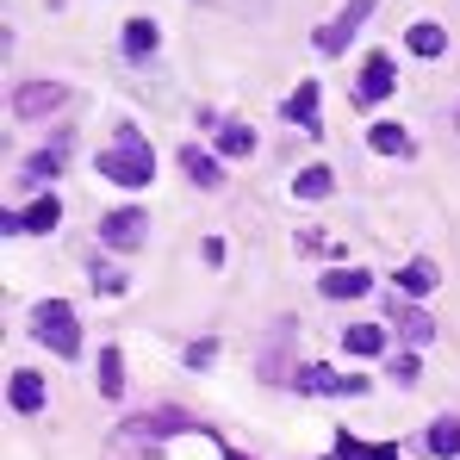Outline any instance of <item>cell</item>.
<instances>
[{"mask_svg": "<svg viewBox=\"0 0 460 460\" xmlns=\"http://www.w3.org/2000/svg\"><path fill=\"white\" fill-rule=\"evenodd\" d=\"M100 174L112 181V187H150V174H155V155H150V144L137 137V131H125L112 150L100 155Z\"/></svg>", "mask_w": 460, "mask_h": 460, "instance_id": "6da1fadb", "label": "cell"}, {"mask_svg": "<svg viewBox=\"0 0 460 460\" xmlns=\"http://www.w3.org/2000/svg\"><path fill=\"white\" fill-rule=\"evenodd\" d=\"M31 336L50 349V355H81V323H75V305H63V299H44V305L31 311Z\"/></svg>", "mask_w": 460, "mask_h": 460, "instance_id": "7a4b0ae2", "label": "cell"}, {"mask_svg": "<svg viewBox=\"0 0 460 460\" xmlns=\"http://www.w3.org/2000/svg\"><path fill=\"white\" fill-rule=\"evenodd\" d=\"M367 13H374V0H342V13H336V19L317 31V44H323L330 57H336V50H349V38L367 25Z\"/></svg>", "mask_w": 460, "mask_h": 460, "instance_id": "3957f363", "label": "cell"}, {"mask_svg": "<svg viewBox=\"0 0 460 460\" xmlns=\"http://www.w3.org/2000/svg\"><path fill=\"white\" fill-rule=\"evenodd\" d=\"M144 230H150V218H144L137 206H125V212H106L100 236H106V249H137V243H144Z\"/></svg>", "mask_w": 460, "mask_h": 460, "instance_id": "277c9868", "label": "cell"}, {"mask_svg": "<svg viewBox=\"0 0 460 460\" xmlns=\"http://www.w3.org/2000/svg\"><path fill=\"white\" fill-rule=\"evenodd\" d=\"M63 100H69V87H63V81H31V87H19V93H13V112H19V119H38V112L63 106Z\"/></svg>", "mask_w": 460, "mask_h": 460, "instance_id": "5b68a950", "label": "cell"}, {"mask_svg": "<svg viewBox=\"0 0 460 460\" xmlns=\"http://www.w3.org/2000/svg\"><path fill=\"white\" fill-rule=\"evenodd\" d=\"M57 218H63V206H57V199H31L25 212H6L0 230H6V236H13V230H31V236H38V230H57Z\"/></svg>", "mask_w": 460, "mask_h": 460, "instance_id": "8992f818", "label": "cell"}, {"mask_svg": "<svg viewBox=\"0 0 460 460\" xmlns=\"http://www.w3.org/2000/svg\"><path fill=\"white\" fill-rule=\"evenodd\" d=\"M392 93V57H367V69L355 81V106H380Z\"/></svg>", "mask_w": 460, "mask_h": 460, "instance_id": "52a82bcc", "label": "cell"}, {"mask_svg": "<svg viewBox=\"0 0 460 460\" xmlns=\"http://www.w3.org/2000/svg\"><path fill=\"white\" fill-rule=\"evenodd\" d=\"M367 287H374L367 268H330V274H323V293H330V299H361Z\"/></svg>", "mask_w": 460, "mask_h": 460, "instance_id": "ba28073f", "label": "cell"}, {"mask_svg": "<svg viewBox=\"0 0 460 460\" xmlns=\"http://www.w3.org/2000/svg\"><path fill=\"white\" fill-rule=\"evenodd\" d=\"M150 423H125V429H119V442H112V448H106V460H150Z\"/></svg>", "mask_w": 460, "mask_h": 460, "instance_id": "9c48e42d", "label": "cell"}, {"mask_svg": "<svg viewBox=\"0 0 460 460\" xmlns=\"http://www.w3.org/2000/svg\"><path fill=\"white\" fill-rule=\"evenodd\" d=\"M6 404H13V411H38V404H44V380L19 367V374L6 380Z\"/></svg>", "mask_w": 460, "mask_h": 460, "instance_id": "30bf717a", "label": "cell"}, {"mask_svg": "<svg viewBox=\"0 0 460 460\" xmlns=\"http://www.w3.org/2000/svg\"><path fill=\"white\" fill-rule=\"evenodd\" d=\"M398 293H404V299L436 293V261H404V268H398Z\"/></svg>", "mask_w": 460, "mask_h": 460, "instance_id": "8fae6325", "label": "cell"}, {"mask_svg": "<svg viewBox=\"0 0 460 460\" xmlns=\"http://www.w3.org/2000/svg\"><path fill=\"white\" fill-rule=\"evenodd\" d=\"M317 106H323L317 81H299V87H293V100H287V119H293V125H311V131H317Z\"/></svg>", "mask_w": 460, "mask_h": 460, "instance_id": "7c38bea8", "label": "cell"}, {"mask_svg": "<svg viewBox=\"0 0 460 460\" xmlns=\"http://www.w3.org/2000/svg\"><path fill=\"white\" fill-rule=\"evenodd\" d=\"M299 385H305V392H342V398H349V392H367V380H349V374H330V367H305Z\"/></svg>", "mask_w": 460, "mask_h": 460, "instance_id": "4fadbf2b", "label": "cell"}, {"mask_svg": "<svg viewBox=\"0 0 460 460\" xmlns=\"http://www.w3.org/2000/svg\"><path fill=\"white\" fill-rule=\"evenodd\" d=\"M423 448H429V455H442V460H455L460 455V417H436V423H429V436H423Z\"/></svg>", "mask_w": 460, "mask_h": 460, "instance_id": "5bb4252c", "label": "cell"}, {"mask_svg": "<svg viewBox=\"0 0 460 460\" xmlns=\"http://www.w3.org/2000/svg\"><path fill=\"white\" fill-rule=\"evenodd\" d=\"M342 349L367 361V355H380V349H385V330H374V323H349V330H342Z\"/></svg>", "mask_w": 460, "mask_h": 460, "instance_id": "9a60e30c", "label": "cell"}, {"mask_svg": "<svg viewBox=\"0 0 460 460\" xmlns=\"http://www.w3.org/2000/svg\"><path fill=\"white\" fill-rule=\"evenodd\" d=\"M181 168H187V174H193L199 187H218V181H225V168H218V162H212L206 150H193V144L181 150Z\"/></svg>", "mask_w": 460, "mask_h": 460, "instance_id": "2e32d148", "label": "cell"}, {"mask_svg": "<svg viewBox=\"0 0 460 460\" xmlns=\"http://www.w3.org/2000/svg\"><path fill=\"white\" fill-rule=\"evenodd\" d=\"M100 392H106V398L125 392V355H119V349H100Z\"/></svg>", "mask_w": 460, "mask_h": 460, "instance_id": "e0dca14e", "label": "cell"}, {"mask_svg": "<svg viewBox=\"0 0 460 460\" xmlns=\"http://www.w3.org/2000/svg\"><path fill=\"white\" fill-rule=\"evenodd\" d=\"M392 323H398V336H411V342H429V336H436V323H429L423 311H411V305L392 311Z\"/></svg>", "mask_w": 460, "mask_h": 460, "instance_id": "ac0fdd59", "label": "cell"}, {"mask_svg": "<svg viewBox=\"0 0 460 460\" xmlns=\"http://www.w3.org/2000/svg\"><path fill=\"white\" fill-rule=\"evenodd\" d=\"M411 50H417V57H442V50H448L442 25H429V19H423V25H411Z\"/></svg>", "mask_w": 460, "mask_h": 460, "instance_id": "d6986e66", "label": "cell"}, {"mask_svg": "<svg viewBox=\"0 0 460 460\" xmlns=\"http://www.w3.org/2000/svg\"><path fill=\"white\" fill-rule=\"evenodd\" d=\"M367 144H374L380 155H404V150H411V137H404V125H374V131H367Z\"/></svg>", "mask_w": 460, "mask_h": 460, "instance_id": "ffe728a7", "label": "cell"}, {"mask_svg": "<svg viewBox=\"0 0 460 460\" xmlns=\"http://www.w3.org/2000/svg\"><path fill=\"white\" fill-rule=\"evenodd\" d=\"M330 187H336V174H330V168H305V174L293 181V193H299V199H323Z\"/></svg>", "mask_w": 460, "mask_h": 460, "instance_id": "44dd1931", "label": "cell"}, {"mask_svg": "<svg viewBox=\"0 0 460 460\" xmlns=\"http://www.w3.org/2000/svg\"><path fill=\"white\" fill-rule=\"evenodd\" d=\"M125 50H131V57H150L155 50V25L150 19H131V25H125Z\"/></svg>", "mask_w": 460, "mask_h": 460, "instance_id": "7402d4cb", "label": "cell"}, {"mask_svg": "<svg viewBox=\"0 0 460 460\" xmlns=\"http://www.w3.org/2000/svg\"><path fill=\"white\" fill-rule=\"evenodd\" d=\"M63 162H69V137H57L44 155H31V162H25V174L38 181V174H50V168H63Z\"/></svg>", "mask_w": 460, "mask_h": 460, "instance_id": "603a6c76", "label": "cell"}, {"mask_svg": "<svg viewBox=\"0 0 460 460\" xmlns=\"http://www.w3.org/2000/svg\"><path fill=\"white\" fill-rule=\"evenodd\" d=\"M218 150L225 155H249L255 150V131H249V125H225V131H218Z\"/></svg>", "mask_w": 460, "mask_h": 460, "instance_id": "cb8c5ba5", "label": "cell"}, {"mask_svg": "<svg viewBox=\"0 0 460 460\" xmlns=\"http://www.w3.org/2000/svg\"><path fill=\"white\" fill-rule=\"evenodd\" d=\"M93 293H100V299H119V293H125V274H119V268H93Z\"/></svg>", "mask_w": 460, "mask_h": 460, "instance_id": "d4e9b609", "label": "cell"}, {"mask_svg": "<svg viewBox=\"0 0 460 460\" xmlns=\"http://www.w3.org/2000/svg\"><path fill=\"white\" fill-rule=\"evenodd\" d=\"M417 374H423V367H417V355H398V361H392V380L417 385Z\"/></svg>", "mask_w": 460, "mask_h": 460, "instance_id": "484cf974", "label": "cell"}, {"mask_svg": "<svg viewBox=\"0 0 460 460\" xmlns=\"http://www.w3.org/2000/svg\"><path fill=\"white\" fill-rule=\"evenodd\" d=\"M336 455H342V460H374V448H361L355 436H336Z\"/></svg>", "mask_w": 460, "mask_h": 460, "instance_id": "4316f807", "label": "cell"}, {"mask_svg": "<svg viewBox=\"0 0 460 460\" xmlns=\"http://www.w3.org/2000/svg\"><path fill=\"white\" fill-rule=\"evenodd\" d=\"M212 355H218V342H193V349H187V361H193V367H206Z\"/></svg>", "mask_w": 460, "mask_h": 460, "instance_id": "83f0119b", "label": "cell"}, {"mask_svg": "<svg viewBox=\"0 0 460 460\" xmlns=\"http://www.w3.org/2000/svg\"><path fill=\"white\" fill-rule=\"evenodd\" d=\"M374 460H398V448H374Z\"/></svg>", "mask_w": 460, "mask_h": 460, "instance_id": "f1b7e54d", "label": "cell"}, {"mask_svg": "<svg viewBox=\"0 0 460 460\" xmlns=\"http://www.w3.org/2000/svg\"><path fill=\"white\" fill-rule=\"evenodd\" d=\"M455 125H460V106H455Z\"/></svg>", "mask_w": 460, "mask_h": 460, "instance_id": "f546056e", "label": "cell"}]
</instances>
